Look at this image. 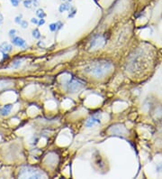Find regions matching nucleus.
<instances>
[{"label":"nucleus","mask_w":162,"mask_h":179,"mask_svg":"<svg viewBox=\"0 0 162 179\" xmlns=\"http://www.w3.org/2000/svg\"><path fill=\"white\" fill-rule=\"evenodd\" d=\"M33 37L35 39H40L41 38V33L38 28H35L33 30Z\"/></svg>","instance_id":"11"},{"label":"nucleus","mask_w":162,"mask_h":179,"mask_svg":"<svg viewBox=\"0 0 162 179\" xmlns=\"http://www.w3.org/2000/svg\"><path fill=\"white\" fill-rule=\"evenodd\" d=\"M70 5L69 3H63L61 4L59 6V13H63V12H66V11H69L70 9Z\"/></svg>","instance_id":"9"},{"label":"nucleus","mask_w":162,"mask_h":179,"mask_svg":"<svg viewBox=\"0 0 162 179\" xmlns=\"http://www.w3.org/2000/svg\"><path fill=\"white\" fill-rule=\"evenodd\" d=\"M38 21H39L38 19H37V18H34V17L31 19V22H32L33 24H34V25H37V24H38Z\"/></svg>","instance_id":"23"},{"label":"nucleus","mask_w":162,"mask_h":179,"mask_svg":"<svg viewBox=\"0 0 162 179\" xmlns=\"http://www.w3.org/2000/svg\"><path fill=\"white\" fill-rule=\"evenodd\" d=\"M69 16H68L69 18L74 17L75 15H76V13H77V9L75 8V7H70V9H69Z\"/></svg>","instance_id":"13"},{"label":"nucleus","mask_w":162,"mask_h":179,"mask_svg":"<svg viewBox=\"0 0 162 179\" xmlns=\"http://www.w3.org/2000/svg\"><path fill=\"white\" fill-rule=\"evenodd\" d=\"M16 29H11L8 33V35H9V37L10 38H13L16 36Z\"/></svg>","instance_id":"17"},{"label":"nucleus","mask_w":162,"mask_h":179,"mask_svg":"<svg viewBox=\"0 0 162 179\" xmlns=\"http://www.w3.org/2000/svg\"><path fill=\"white\" fill-rule=\"evenodd\" d=\"M19 176L21 177H29V178H41L46 176L45 174L38 169H35L31 166H25L21 173H19Z\"/></svg>","instance_id":"2"},{"label":"nucleus","mask_w":162,"mask_h":179,"mask_svg":"<svg viewBox=\"0 0 162 179\" xmlns=\"http://www.w3.org/2000/svg\"><path fill=\"white\" fill-rule=\"evenodd\" d=\"M23 6L25 8H31L33 6V0H24Z\"/></svg>","instance_id":"15"},{"label":"nucleus","mask_w":162,"mask_h":179,"mask_svg":"<svg viewBox=\"0 0 162 179\" xmlns=\"http://www.w3.org/2000/svg\"><path fill=\"white\" fill-rule=\"evenodd\" d=\"M13 51V45L6 43V42H4L0 44V52L2 53H10Z\"/></svg>","instance_id":"7"},{"label":"nucleus","mask_w":162,"mask_h":179,"mask_svg":"<svg viewBox=\"0 0 162 179\" xmlns=\"http://www.w3.org/2000/svg\"><path fill=\"white\" fill-rule=\"evenodd\" d=\"M85 86V82L79 79H76V78H72L70 81H69L66 83V89L69 92L71 93H75L79 91L80 89H82Z\"/></svg>","instance_id":"3"},{"label":"nucleus","mask_w":162,"mask_h":179,"mask_svg":"<svg viewBox=\"0 0 162 179\" xmlns=\"http://www.w3.org/2000/svg\"><path fill=\"white\" fill-rule=\"evenodd\" d=\"M22 20H23V16L22 15H18L17 16L15 17V23L18 24V25H20V23L22 22Z\"/></svg>","instance_id":"18"},{"label":"nucleus","mask_w":162,"mask_h":179,"mask_svg":"<svg viewBox=\"0 0 162 179\" xmlns=\"http://www.w3.org/2000/svg\"><path fill=\"white\" fill-rule=\"evenodd\" d=\"M94 1H95V3H96L97 6H99V5H98V3H97V0H94Z\"/></svg>","instance_id":"25"},{"label":"nucleus","mask_w":162,"mask_h":179,"mask_svg":"<svg viewBox=\"0 0 162 179\" xmlns=\"http://www.w3.org/2000/svg\"><path fill=\"white\" fill-rule=\"evenodd\" d=\"M20 26L23 29H26L28 27V22L26 20H22V22L20 23Z\"/></svg>","instance_id":"16"},{"label":"nucleus","mask_w":162,"mask_h":179,"mask_svg":"<svg viewBox=\"0 0 162 179\" xmlns=\"http://www.w3.org/2000/svg\"><path fill=\"white\" fill-rule=\"evenodd\" d=\"M12 39V44H13L15 46H17V47H21V48H26L27 47V44L25 42V40L23 39L22 37L20 36H15Z\"/></svg>","instance_id":"6"},{"label":"nucleus","mask_w":162,"mask_h":179,"mask_svg":"<svg viewBox=\"0 0 162 179\" xmlns=\"http://www.w3.org/2000/svg\"><path fill=\"white\" fill-rule=\"evenodd\" d=\"M112 67H113V64L106 61L94 62L86 66L84 69V71L92 74L96 78H101L106 74V73L112 69Z\"/></svg>","instance_id":"1"},{"label":"nucleus","mask_w":162,"mask_h":179,"mask_svg":"<svg viewBox=\"0 0 162 179\" xmlns=\"http://www.w3.org/2000/svg\"><path fill=\"white\" fill-rule=\"evenodd\" d=\"M7 81H3V80H0V87H3L6 85Z\"/></svg>","instance_id":"22"},{"label":"nucleus","mask_w":162,"mask_h":179,"mask_svg":"<svg viewBox=\"0 0 162 179\" xmlns=\"http://www.w3.org/2000/svg\"><path fill=\"white\" fill-rule=\"evenodd\" d=\"M105 43V38L104 35L99 34H95L89 42V48L91 50H96L99 48V47H102Z\"/></svg>","instance_id":"4"},{"label":"nucleus","mask_w":162,"mask_h":179,"mask_svg":"<svg viewBox=\"0 0 162 179\" xmlns=\"http://www.w3.org/2000/svg\"><path fill=\"white\" fill-rule=\"evenodd\" d=\"M12 109H13V105L6 104L3 107V108L0 109V114L2 116H7L10 113V111H12Z\"/></svg>","instance_id":"8"},{"label":"nucleus","mask_w":162,"mask_h":179,"mask_svg":"<svg viewBox=\"0 0 162 179\" xmlns=\"http://www.w3.org/2000/svg\"><path fill=\"white\" fill-rule=\"evenodd\" d=\"M0 25H1V24H0Z\"/></svg>","instance_id":"27"},{"label":"nucleus","mask_w":162,"mask_h":179,"mask_svg":"<svg viewBox=\"0 0 162 179\" xmlns=\"http://www.w3.org/2000/svg\"><path fill=\"white\" fill-rule=\"evenodd\" d=\"M45 24V20H44V18H40L39 19V21H38V24H37V26H43Z\"/></svg>","instance_id":"20"},{"label":"nucleus","mask_w":162,"mask_h":179,"mask_svg":"<svg viewBox=\"0 0 162 179\" xmlns=\"http://www.w3.org/2000/svg\"><path fill=\"white\" fill-rule=\"evenodd\" d=\"M10 2L12 5H13V6L16 7V6H18L19 3L21 2V0H10Z\"/></svg>","instance_id":"19"},{"label":"nucleus","mask_w":162,"mask_h":179,"mask_svg":"<svg viewBox=\"0 0 162 179\" xmlns=\"http://www.w3.org/2000/svg\"><path fill=\"white\" fill-rule=\"evenodd\" d=\"M49 28H50V30H51V32H57L58 31L57 22L56 23H52L51 25L49 26Z\"/></svg>","instance_id":"14"},{"label":"nucleus","mask_w":162,"mask_h":179,"mask_svg":"<svg viewBox=\"0 0 162 179\" xmlns=\"http://www.w3.org/2000/svg\"><path fill=\"white\" fill-rule=\"evenodd\" d=\"M21 64H22V61H21V60H15V61H13V62L11 63L10 68L16 69V68H18Z\"/></svg>","instance_id":"10"},{"label":"nucleus","mask_w":162,"mask_h":179,"mask_svg":"<svg viewBox=\"0 0 162 179\" xmlns=\"http://www.w3.org/2000/svg\"><path fill=\"white\" fill-rule=\"evenodd\" d=\"M100 113H95V114H93L88 121H86V123H85V126L86 127H88V128H91V127H93L94 125H96V124H98V123H100L101 121H100Z\"/></svg>","instance_id":"5"},{"label":"nucleus","mask_w":162,"mask_h":179,"mask_svg":"<svg viewBox=\"0 0 162 179\" xmlns=\"http://www.w3.org/2000/svg\"><path fill=\"white\" fill-rule=\"evenodd\" d=\"M36 16H38L39 18H44L46 16V14H45V12L42 9H38L36 11Z\"/></svg>","instance_id":"12"},{"label":"nucleus","mask_w":162,"mask_h":179,"mask_svg":"<svg viewBox=\"0 0 162 179\" xmlns=\"http://www.w3.org/2000/svg\"><path fill=\"white\" fill-rule=\"evenodd\" d=\"M3 21H4V16H3V15L1 13H0V24H1Z\"/></svg>","instance_id":"24"},{"label":"nucleus","mask_w":162,"mask_h":179,"mask_svg":"<svg viewBox=\"0 0 162 179\" xmlns=\"http://www.w3.org/2000/svg\"><path fill=\"white\" fill-rule=\"evenodd\" d=\"M39 6V0H33V6L37 7Z\"/></svg>","instance_id":"21"},{"label":"nucleus","mask_w":162,"mask_h":179,"mask_svg":"<svg viewBox=\"0 0 162 179\" xmlns=\"http://www.w3.org/2000/svg\"><path fill=\"white\" fill-rule=\"evenodd\" d=\"M68 1H72V0H68Z\"/></svg>","instance_id":"26"}]
</instances>
